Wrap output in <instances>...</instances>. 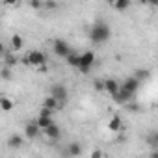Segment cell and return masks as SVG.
<instances>
[{"instance_id":"6da1fadb","label":"cell","mask_w":158,"mask_h":158,"mask_svg":"<svg viewBox=\"0 0 158 158\" xmlns=\"http://www.w3.org/2000/svg\"><path fill=\"white\" fill-rule=\"evenodd\" d=\"M110 34H112L110 32V26L106 23H102V21H97L91 26V30H89V39L93 43H106L110 39Z\"/></svg>"},{"instance_id":"7a4b0ae2","label":"cell","mask_w":158,"mask_h":158,"mask_svg":"<svg viewBox=\"0 0 158 158\" xmlns=\"http://www.w3.org/2000/svg\"><path fill=\"white\" fill-rule=\"evenodd\" d=\"M45 61H47V56L41 52V50H30L26 56H24V63L26 65H34V67H45Z\"/></svg>"},{"instance_id":"3957f363","label":"cell","mask_w":158,"mask_h":158,"mask_svg":"<svg viewBox=\"0 0 158 158\" xmlns=\"http://www.w3.org/2000/svg\"><path fill=\"white\" fill-rule=\"evenodd\" d=\"M93 63H95V52L88 50V52L80 54V67H78V71H80V73H84V74H88V73L91 71Z\"/></svg>"},{"instance_id":"277c9868","label":"cell","mask_w":158,"mask_h":158,"mask_svg":"<svg viewBox=\"0 0 158 158\" xmlns=\"http://www.w3.org/2000/svg\"><path fill=\"white\" fill-rule=\"evenodd\" d=\"M54 54L60 56V58H69L73 52H71V47H69L67 41L58 39V41H54Z\"/></svg>"},{"instance_id":"5b68a950","label":"cell","mask_w":158,"mask_h":158,"mask_svg":"<svg viewBox=\"0 0 158 158\" xmlns=\"http://www.w3.org/2000/svg\"><path fill=\"white\" fill-rule=\"evenodd\" d=\"M50 97H54V99L63 106V102L67 101V89H65V86H61V84H54V86L50 88Z\"/></svg>"},{"instance_id":"8992f818","label":"cell","mask_w":158,"mask_h":158,"mask_svg":"<svg viewBox=\"0 0 158 158\" xmlns=\"http://www.w3.org/2000/svg\"><path fill=\"white\" fill-rule=\"evenodd\" d=\"M121 88H123V89H127L128 93H132V95H134V93H136V89L139 88V80H136L134 76H128L127 80L121 84Z\"/></svg>"},{"instance_id":"52a82bcc","label":"cell","mask_w":158,"mask_h":158,"mask_svg":"<svg viewBox=\"0 0 158 158\" xmlns=\"http://www.w3.org/2000/svg\"><path fill=\"white\" fill-rule=\"evenodd\" d=\"M119 88H121V86H119V82H117V80H114V78H106V80H104V91H106V93H110L112 97L119 91Z\"/></svg>"},{"instance_id":"ba28073f","label":"cell","mask_w":158,"mask_h":158,"mask_svg":"<svg viewBox=\"0 0 158 158\" xmlns=\"http://www.w3.org/2000/svg\"><path fill=\"white\" fill-rule=\"evenodd\" d=\"M132 97H134L132 93H128L127 89L119 88V91H117V93L114 95V101H115V102H119V104H123V102H128V101H130Z\"/></svg>"},{"instance_id":"9c48e42d","label":"cell","mask_w":158,"mask_h":158,"mask_svg":"<svg viewBox=\"0 0 158 158\" xmlns=\"http://www.w3.org/2000/svg\"><path fill=\"white\" fill-rule=\"evenodd\" d=\"M43 132H45V136H47L48 139H58V138L61 136V130H60V127H58V125H50V127H48V128H45Z\"/></svg>"},{"instance_id":"30bf717a","label":"cell","mask_w":158,"mask_h":158,"mask_svg":"<svg viewBox=\"0 0 158 158\" xmlns=\"http://www.w3.org/2000/svg\"><path fill=\"white\" fill-rule=\"evenodd\" d=\"M39 132H41V128H39V125H37V123H28V125H26V128H24V134H26L28 138H37V136H39Z\"/></svg>"},{"instance_id":"8fae6325","label":"cell","mask_w":158,"mask_h":158,"mask_svg":"<svg viewBox=\"0 0 158 158\" xmlns=\"http://www.w3.org/2000/svg\"><path fill=\"white\" fill-rule=\"evenodd\" d=\"M43 108H47V110H50V112H54V110H58V108H61V104L54 99V97H47L45 101H43Z\"/></svg>"},{"instance_id":"7c38bea8","label":"cell","mask_w":158,"mask_h":158,"mask_svg":"<svg viewBox=\"0 0 158 158\" xmlns=\"http://www.w3.org/2000/svg\"><path fill=\"white\" fill-rule=\"evenodd\" d=\"M108 128H110L112 132H119V130L123 128V121H121L117 115H114V117L110 119V123H108Z\"/></svg>"},{"instance_id":"4fadbf2b","label":"cell","mask_w":158,"mask_h":158,"mask_svg":"<svg viewBox=\"0 0 158 158\" xmlns=\"http://www.w3.org/2000/svg\"><path fill=\"white\" fill-rule=\"evenodd\" d=\"M35 123L39 125V128H41V130H45V128H48L50 125H54V123H52V119H50V117H45V115H39Z\"/></svg>"},{"instance_id":"5bb4252c","label":"cell","mask_w":158,"mask_h":158,"mask_svg":"<svg viewBox=\"0 0 158 158\" xmlns=\"http://www.w3.org/2000/svg\"><path fill=\"white\" fill-rule=\"evenodd\" d=\"M8 145H10L11 149H19V147L23 145V138H21V136H17V134H13V136L8 139Z\"/></svg>"},{"instance_id":"9a60e30c","label":"cell","mask_w":158,"mask_h":158,"mask_svg":"<svg viewBox=\"0 0 158 158\" xmlns=\"http://www.w3.org/2000/svg\"><path fill=\"white\" fill-rule=\"evenodd\" d=\"M67 149H69V154H71V156H80V154H82V147H80V143H71Z\"/></svg>"},{"instance_id":"2e32d148","label":"cell","mask_w":158,"mask_h":158,"mask_svg":"<svg viewBox=\"0 0 158 158\" xmlns=\"http://www.w3.org/2000/svg\"><path fill=\"white\" fill-rule=\"evenodd\" d=\"M0 106H2L4 112H10V110H13V101L8 99V97H2L0 99Z\"/></svg>"},{"instance_id":"e0dca14e","label":"cell","mask_w":158,"mask_h":158,"mask_svg":"<svg viewBox=\"0 0 158 158\" xmlns=\"http://www.w3.org/2000/svg\"><path fill=\"white\" fill-rule=\"evenodd\" d=\"M67 63L71 65V67H80V54H71L69 58H67Z\"/></svg>"},{"instance_id":"ac0fdd59","label":"cell","mask_w":158,"mask_h":158,"mask_svg":"<svg viewBox=\"0 0 158 158\" xmlns=\"http://www.w3.org/2000/svg\"><path fill=\"white\" fill-rule=\"evenodd\" d=\"M21 47H23V37L15 34V35L11 37V48H13V50H19Z\"/></svg>"},{"instance_id":"d6986e66","label":"cell","mask_w":158,"mask_h":158,"mask_svg":"<svg viewBox=\"0 0 158 158\" xmlns=\"http://www.w3.org/2000/svg\"><path fill=\"white\" fill-rule=\"evenodd\" d=\"M128 6H130L128 0H117V2H114V8H115V10H119V11H125Z\"/></svg>"},{"instance_id":"ffe728a7","label":"cell","mask_w":158,"mask_h":158,"mask_svg":"<svg viewBox=\"0 0 158 158\" xmlns=\"http://www.w3.org/2000/svg\"><path fill=\"white\" fill-rule=\"evenodd\" d=\"M134 78L141 82V80H145V78H149V71H147V69H139V71L134 73Z\"/></svg>"},{"instance_id":"44dd1931","label":"cell","mask_w":158,"mask_h":158,"mask_svg":"<svg viewBox=\"0 0 158 158\" xmlns=\"http://www.w3.org/2000/svg\"><path fill=\"white\" fill-rule=\"evenodd\" d=\"M147 141H149V145H152L154 149H158V132H154V134H151V136L147 138Z\"/></svg>"},{"instance_id":"7402d4cb","label":"cell","mask_w":158,"mask_h":158,"mask_svg":"<svg viewBox=\"0 0 158 158\" xmlns=\"http://www.w3.org/2000/svg\"><path fill=\"white\" fill-rule=\"evenodd\" d=\"M95 89H97V91H104V82H102V80H97V82H95Z\"/></svg>"},{"instance_id":"603a6c76","label":"cell","mask_w":158,"mask_h":158,"mask_svg":"<svg viewBox=\"0 0 158 158\" xmlns=\"http://www.w3.org/2000/svg\"><path fill=\"white\" fill-rule=\"evenodd\" d=\"M30 6H32V8H41V6H45V4L37 2V0H32V2H30Z\"/></svg>"},{"instance_id":"cb8c5ba5","label":"cell","mask_w":158,"mask_h":158,"mask_svg":"<svg viewBox=\"0 0 158 158\" xmlns=\"http://www.w3.org/2000/svg\"><path fill=\"white\" fill-rule=\"evenodd\" d=\"M6 61H8L10 65H13V63H15L17 60H13V56H10V54H8V56H6Z\"/></svg>"},{"instance_id":"d4e9b609","label":"cell","mask_w":158,"mask_h":158,"mask_svg":"<svg viewBox=\"0 0 158 158\" xmlns=\"http://www.w3.org/2000/svg\"><path fill=\"white\" fill-rule=\"evenodd\" d=\"M101 156H102L101 151H93V158H101Z\"/></svg>"},{"instance_id":"484cf974","label":"cell","mask_w":158,"mask_h":158,"mask_svg":"<svg viewBox=\"0 0 158 158\" xmlns=\"http://www.w3.org/2000/svg\"><path fill=\"white\" fill-rule=\"evenodd\" d=\"M149 158H158V149H154V151L151 152V156H149Z\"/></svg>"},{"instance_id":"4316f807","label":"cell","mask_w":158,"mask_h":158,"mask_svg":"<svg viewBox=\"0 0 158 158\" xmlns=\"http://www.w3.org/2000/svg\"><path fill=\"white\" fill-rule=\"evenodd\" d=\"M45 8H56V4L54 2H45Z\"/></svg>"}]
</instances>
